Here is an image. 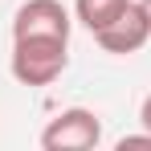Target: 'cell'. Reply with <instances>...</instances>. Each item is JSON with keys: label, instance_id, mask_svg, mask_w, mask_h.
Masks as SVG:
<instances>
[{"label": "cell", "instance_id": "6da1fadb", "mask_svg": "<svg viewBox=\"0 0 151 151\" xmlns=\"http://www.w3.org/2000/svg\"><path fill=\"white\" fill-rule=\"evenodd\" d=\"M70 65V41L61 37H17L8 70L21 86H53Z\"/></svg>", "mask_w": 151, "mask_h": 151}, {"label": "cell", "instance_id": "7a4b0ae2", "mask_svg": "<svg viewBox=\"0 0 151 151\" xmlns=\"http://www.w3.org/2000/svg\"><path fill=\"white\" fill-rule=\"evenodd\" d=\"M102 143V123L94 110L86 106H70L57 110L49 119V127L41 131V147L45 151H90Z\"/></svg>", "mask_w": 151, "mask_h": 151}, {"label": "cell", "instance_id": "3957f363", "mask_svg": "<svg viewBox=\"0 0 151 151\" xmlns=\"http://www.w3.org/2000/svg\"><path fill=\"white\" fill-rule=\"evenodd\" d=\"M70 8L61 0H25L12 17V41L17 37H61L70 41Z\"/></svg>", "mask_w": 151, "mask_h": 151}, {"label": "cell", "instance_id": "277c9868", "mask_svg": "<svg viewBox=\"0 0 151 151\" xmlns=\"http://www.w3.org/2000/svg\"><path fill=\"white\" fill-rule=\"evenodd\" d=\"M94 41H98L106 53H114V57L139 53L151 41V21H147V12H143V4L131 0V4L123 8V17H114L102 33H94Z\"/></svg>", "mask_w": 151, "mask_h": 151}, {"label": "cell", "instance_id": "5b68a950", "mask_svg": "<svg viewBox=\"0 0 151 151\" xmlns=\"http://www.w3.org/2000/svg\"><path fill=\"white\" fill-rule=\"evenodd\" d=\"M127 4H131V0H74V17L90 29V33H102L114 17H123Z\"/></svg>", "mask_w": 151, "mask_h": 151}, {"label": "cell", "instance_id": "8992f818", "mask_svg": "<svg viewBox=\"0 0 151 151\" xmlns=\"http://www.w3.org/2000/svg\"><path fill=\"white\" fill-rule=\"evenodd\" d=\"M114 147H119V151H139V147H151V131H143V135H123Z\"/></svg>", "mask_w": 151, "mask_h": 151}, {"label": "cell", "instance_id": "52a82bcc", "mask_svg": "<svg viewBox=\"0 0 151 151\" xmlns=\"http://www.w3.org/2000/svg\"><path fill=\"white\" fill-rule=\"evenodd\" d=\"M139 123H143V131H151V94L143 98V106H139Z\"/></svg>", "mask_w": 151, "mask_h": 151}, {"label": "cell", "instance_id": "ba28073f", "mask_svg": "<svg viewBox=\"0 0 151 151\" xmlns=\"http://www.w3.org/2000/svg\"><path fill=\"white\" fill-rule=\"evenodd\" d=\"M139 4H143V12H147V21H151V0H139Z\"/></svg>", "mask_w": 151, "mask_h": 151}]
</instances>
